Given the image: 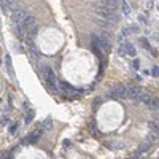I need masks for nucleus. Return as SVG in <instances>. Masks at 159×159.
Returning <instances> with one entry per match:
<instances>
[{
    "label": "nucleus",
    "mask_w": 159,
    "mask_h": 159,
    "mask_svg": "<svg viewBox=\"0 0 159 159\" xmlns=\"http://www.w3.org/2000/svg\"><path fill=\"white\" fill-rule=\"evenodd\" d=\"M43 76H45L46 83L51 84V86H56V83H57V80H56V73L54 70L51 69V67H43Z\"/></svg>",
    "instance_id": "f03ea898"
},
{
    "label": "nucleus",
    "mask_w": 159,
    "mask_h": 159,
    "mask_svg": "<svg viewBox=\"0 0 159 159\" xmlns=\"http://www.w3.org/2000/svg\"><path fill=\"white\" fill-rule=\"evenodd\" d=\"M127 97L131 99V100H134V102H148L150 100V94L146 92V91H143V89H140V88H129L127 89Z\"/></svg>",
    "instance_id": "f257e3e1"
},
{
    "label": "nucleus",
    "mask_w": 159,
    "mask_h": 159,
    "mask_svg": "<svg viewBox=\"0 0 159 159\" xmlns=\"http://www.w3.org/2000/svg\"><path fill=\"white\" fill-rule=\"evenodd\" d=\"M119 54L121 56H132V57H134L135 56L134 45H131V43H121V46H119Z\"/></svg>",
    "instance_id": "20e7f679"
},
{
    "label": "nucleus",
    "mask_w": 159,
    "mask_h": 159,
    "mask_svg": "<svg viewBox=\"0 0 159 159\" xmlns=\"http://www.w3.org/2000/svg\"><path fill=\"white\" fill-rule=\"evenodd\" d=\"M26 45H27L29 51H30L35 57L40 56V51H38V48H37V45H35V42H34V38H32V37H26Z\"/></svg>",
    "instance_id": "423d86ee"
},
{
    "label": "nucleus",
    "mask_w": 159,
    "mask_h": 159,
    "mask_svg": "<svg viewBox=\"0 0 159 159\" xmlns=\"http://www.w3.org/2000/svg\"><path fill=\"white\" fill-rule=\"evenodd\" d=\"M146 104L150 105V108H151V110H156V111H158V104H159L158 99H154V97H150V100L146 102Z\"/></svg>",
    "instance_id": "6e6552de"
},
{
    "label": "nucleus",
    "mask_w": 159,
    "mask_h": 159,
    "mask_svg": "<svg viewBox=\"0 0 159 159\" xmlns=\"http://www.w3.org/2000/svg\"><path fill=\"white\" fill-rule=\"evenodd\" d=\"M5 62H7V70H8V73H10V76H13L14 73H13V67H11V59H10V56H7V57H5Z\"/></svg>",
    "instance_id": "1a4fd4ad"
},
{
    "label": "nucleus",
    "mask_w": 159,
    "mask_h": 159,
    "mask_svg": "<svg viewBox=\"0 0 159 159\" xmlns=\"http://www.w3.org/2000/svg\"><path fill=\"white\" fill-rule=\"evenodd\" d=\"M140 42H142V46H145V48H150V45H148V42H146L145 38H142V40H140Z\"/></svg>",
    "instance_id": "4468645a"
},
{
    "label": "nucleus",
    "mask_w": 159,
    "mask_h": 159,
    "mask_svg": "<svg viewBox=\"0 0 159 159\" xmlns=\"http://www.w3.org/2000/svg\"><path fill=\"white\" fill-rule=\"evenodd\" d=\"M151 73H153V76H154V78H158V75H159V69H158V65H156V67H153Z\"/></svg>",
    "instance_id": "f8f14e48"
},
{
    "label": "nucleus",
    "mask_w": 159,
    "mask_h": 159,
    "mask_svg": "<svg viewBox=\"0 0 159 159\" xmlns=\"http://www.w3.org/2000/svg\"><path fill=\"white\" fill-rule=\"evenodd\" d=\"M127 89H129V86H123V84L115 88L111 91V97H115V99H126L127 97Z\"/></svg>",
    "instance_id": "7ed1b4c3"
},
{
    "label": "nucleus",
    "mask_w": 159,
    "mask_h": 159,
    "mask_svg": "<svg viewBox=\"0 0 159 159\" xmlns=\"http://www.w3.org/2000/svg\"><path fill=\"white\" fill-rule=\"evenodd\" d=\"M10 132H11V134H16V132H18V126H11Z\"/></svg>",
    "instance_id": "2eb2a0df"
},
{
    "label": "nucleus",
    "mask_w": 159,
    "mask_h": 159,
    "mask_svg": "<svg viewBox=\"0 0 159 159\" xmlns=\"http://www.w3.org/2000/svg\"><path fill=\"white\" fill-rule=\"evenodd\" d=\"M121 7H123V13H124V14H131V8H129V5H127L126 0H123V2H121Z\"/></svg>",
    "instance_id": "9d476101"
},
{
    "label": "nucleus",
    "mask_w": 159,
    "mask_h": 159,
    "mask_svg": "<svg viewBox=\"0 0 159 159\" xmlns=\"http://www.w3.org/2000/svg\"><path fill=\"white\" fill-rule=\"evenodd\" d=\"M59 88H61V89H62L65 94H73V92H76V89H73V88L70 86V84H67V83H61V84H59Z\"/></svg>",
    "instance_id": "0eeeda50"
},
{
    "label": "nucleus",
    "mask_w": 159,
    "mask_h": 159,
    "mask_svg": "<svg viewBox=\"0 0 159 159\" xmlns=\"http://www.w3.org/2000/svg\"><path fill=\"white\" fill-rule=\"evenodd\" d=\"M32 118H34V111H30V113L27 115V118H26V121H27V123H30V121H32Z\"/></svg>",
    "instance_id": "ddd939ff"
},
{
    "label": "nucleus",
    "mask_w": 159,
    "mask_h": 159,
    "mask_svg": "<svg viewBox=\"0 0 159 159\" xmlns=\"http://www.w3.org/2000/svg\"><path fill=\"white\" fill-rule=\"evenodd\" d=\"M150 127H151V131L154 134H158V121H151L150 123Z\"/></svg>",
    "instance_id": "9b49d317"
},
{
    "label": "nucleus",
    "mask_w": 159,
    "mask_h": 159,
    "mask_svg": "<svg viewBox=\"0 0 159 159\" xmlns=\"http://www.w3.org/2000/svg\"><path fill=\"white\" fill-rule=\"evenodd\" d=\"M27 16H29V13H26L24 10H18V8H16V10L13 11V16H11V18H13V21L16 22V24H22Z\"/></svg>",
    "instance_id": "39448f33"
}]
</instances>
